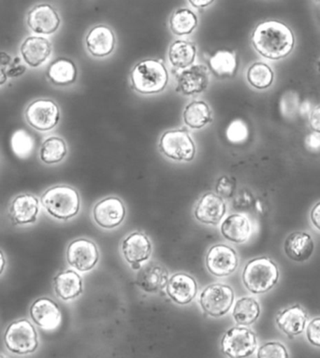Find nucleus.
Returning a JSON list of instances; mask_svg holds the SVG:
<instances>
[{
  "label": "nucleus",
  "instance_id": "f257e3e1",
  "mask_svg": "<svg viewBox=\"0 0 320 358\" xmlns=\"http://www.w3.org/2000/svg\"><path fill=\"white\" fill-rule=\"evenodd\" d=\"M251 44L255 51L266 59L281 60L293 52L295 35L283 22L266 20L253 29Z\"/></svg>",
  "mask_w": 320,
  "mask_h": 358
},
{
  "label": "nucleus",
  "instance_id": "f03ea898",
  "mask_svg": "<svg viewBox=\"0 0 320 358\" xmlns=\"http://www.w3.org/2000/svg\"><path fill=\"white\" fill-rule=\"evenodd\" d=\"M169 73L162 60L146 58L135 64L130 72V83L136 93L158 95L168 86Z\"/></svg>",
  "mask_w": 320,
  "mask_h": 358
},
{
  "label": "nucleus",
  "instance_id": "7ed1b4c3",
  "mask_svg": "<svg viewBox=\"0 0 320 358\" xmlns=\"http://www.w3.org/2000/svg\"><path fill=\"white\" fill-rule=\"evenodd\" d=\"M41 202L46 212L58 220L74 218L80 210L79 193L69 185L49 188L41 196Z\"/></svg>",
  "mask_w": 320,
  "mask_h": 358
},
{
  "label": "nucleus",
  "instance_id": "20e7f679",
  "mask_svg": "<svg viewBox=\"0 0 320 358\" xmlns=\"http://www.w3.org/2000/svg\"><path fill=\"white\" fill-rule=\"evenodd\" d=\"M279 271L274 261L269 257H258L250 260L244 266L243 282L246 289L260 295L268 292L277 285Z\"/></svg>",
  "mask_w": 320,
  "mask_h": 358
},
{
  "label": "nucleus",
  "instance_id": "39448f33",
  "mask_svg": "<svg viewBox=\"0 0 320 358\" xmlns=\"http://www.w3.org/2000/svg\"><path fill=\"white\" fill-rule=\"evenodd\" d=\"M158 148L166 157L178 162H191L196 157L197 147L188 130H167L161 135Z\"/></svg>",
  "mask_w": 320,
  "mask_h": 358
},
{
  "label": "nucleus",
  "instance_id": "423d86ee",
  "mask_svg": "<svg viewBox=\"0 0 320 358\" xmlns=\"http://www.w3.org/2000/svg\"><path fill=\"white\" fill-rule=\"evenodd\" d=\"M4 343L13 354H32L39 346L37 330L27 319L13 322L5 331Z\"/></svg>",
  "mask_w": 320,
  "mask_h": 358
},
{
  "label": "nucleus",
  "instance_id": "0eeeda50",
  "mask_svg": "<svg viewBox=\"0 0 320 358\" xmlns=\"http://www.w3.org/2000/svg\"><path fill=\"white\" fill-rule=\"evenodd\" d=\"M25 117L32 129L50 131L60 123V109L53 99H38L27 106Z\"/></svg>",
  "mask_w": 320,
  "mask_h": 358
},
{
  "label": "nucleus",
  "instance_id": "6e6552de",
  "mask_svg": "<svg viewBox=\"0 0 320 358\" xmlns=\"http://www.w3.org/2000/svg\"><path fill=\"white\" fill-rule=\"evenodd\" d=\"M257 346V336L243 326L228 330L221 340L222 352L232 358L249 357L254 354Z\"/></svg>",
  "mask_w": 320,
  "mask_h": 358
},
{
  "label": "nucleus",
  "instance_id": "1a4fd4ad",
  "mask_svg": "<svg viewBox=\"0 0 320 358\" xmlns=\"http://www.w3.org/2000/svg\"><path fill=\"white\" fill-rule=\"evenodd\" d=\"M235 302V291L230 285L214 284L208 285L200 296L203 312L211 317H221L229 313Z\"/></svg>",
  "mask_w": 320,
  "mask_h": 358
},
{
  "label": "nucleus",
  "instance_id": "9d476101",
  "mask_svg": "<svg viewBox=\"0 0 320 358\" xmlns=\"http://www.w3.org/2000/svg\"><path fill=\"white\" fill-rule=\"evenodd\" d=\"M209 83L210 77L207 66L197 64L182 69L177 75L175 91L182 96H196L207 90Z\"/></svg>",
  "mask_w": 320,
  "mask_h": 358
},
{
  "label": "nucleus",
  "instance_id": "9b49d317",
  "mask_svg": "<svg viewBox=\"0 0 320 358\" xmlns=\"http://www.w3.org/2000/svg\"><path fill=\"white\" fill-rule=\"evenodd\" d=\"M99 252L94 241L88 238H77L69 243L67 249V261L81 273L93 270L99 262Z\"/></svg>",
  "mask_w": 320,
  "mask_h": 358
},
{
  "label": "nucleus",
  "instance_id": "f8f14e48",
  "mask_svg": "<svg viewBox=\"0 0 320 358\" xmlns=\"http://www.w3.org/2000/svg\"><path fill=\"white\" fill-rule=\"evenodd\" d=\"M238 265L237 252L225 244L211 247L206 255V266L209 273L214 276H229L235 273Z\"/></svg>",
  "mask_w": 320,
  "mask_h": 358
},
{
  "label": "nucleus",
  "instance_id": "ddd939ff",
  "mask_svg": "<svg viewBox=\"0 0 320 358\" xmlns=\"http://www.w3.org/2000/svg\"><path fill=\"white\" fill-rule=\"evenodd\" d=\"M27 24L36 34L52 35L60 29L61 19L52 5L41 3L36 5L27 13Z\"/></svg>",
  "mask_w": 320,
  "mask_h": 358
},
{
  "label": "nucleus",
  "instance_id": "4468645a",
  "mask_svg": "<svg viewBox=\"0 0 320 358\" xmlns=\"http://www.w3.org/2000/svg\"><path fill=\"white\" fill-rule=\"evenodd\" d=\"M86 50L92 57L105 58L115 52L116 37L113 30L106 24H97L85 36Z\"/></svg>",
  "mask_w": 320,
  "mask_h": 358
},
{
  "label": "nucleus",
  "instance_id": "2eb2a0df",
  "mask_svg": "<svg viewBox=\"0 0 320 358\" xmlns=\"http://www.w3.org/2000/svg\"><path fill=\"white\" fill-rule=\"evenodd\" d=\"M94 220L100 227L112 229L120 226L126 216L123 201L109 196L97 202L93 210Z\"/></svg>",
  "mask_w": 320,
  "mask_h": 358
},
{
  "label": "nucleus",
  "instance_id": "dca6fc26",
  "mask_svg": "<svg viewBox=\"0 0 320 358\" xmlns=\"http://www.w3.org/2000/svg\"><path fill=\"white\" fill-rule=\"evenodd\" d=\"M227 213L224 199L215 193H206L197 202L195 217L200 223L218 226Z\"/></svg>",
  "mask_w": 320,
  "mask_h": 358
},
{
  "label": "nucleus",
  "instance_id": "f3484780",
  "mask_svg": "<svg viewBox=\"0 0 320 358\" xmlns=\"http://www.w3.org/2000/svg\"><path fill=\"white\" fill-rule=\"evenodd\" d=\"M40 212V203L37 196L32 194L16 196L9 210V216L13 226H25L34 224Z\"/></svg>",
  "mask_w": 320,
  "mask_h": 358
},
{
  "label": "nucleus",
  "instance_id": "a211bd4d",
  "mask_svg": "<svg viewBox=\"0 0 320 358\" xmlns=\"http://www.w3.org/2000/svg\"><path fill=\"white\" fill-rule=\"evenodd\" d=\"M30 317L37 326L46 330H53L60 326L61 310L57 302L48 298L38 299L29 309Z\"/></svg>",
  "mask_w": 320,
  "mask_h": 358
},
{
  "label": "nucleus",
  "instance_id": "6ab92c4d",
  "mask_svg": "<svg viewBox=\"0 0 320 358\" xmlns=\"http://www.w3.org/2000/svg\"><path fill=\"white\" fill-rule=\"evenodd\" d=\"M168 281V271L165 266L155 262L141 266L137 274L138 287L146 293L155 294L162 291Z\"/></svg>",
  "mask_w": 320,
  "mask_h": 358
},
{
  "label": "nucleus",
  "instance_id": "aec40b11",
  "mask_svg": "<svg viewBox=\"0 0 320 358\" xmlns=\"http://www.w3.org/2000/svg\"><path fill=\"white\" fill-rule=\"evenodd\" d=\"M167 295L175 303H190L197 296V284L193 277L186 273L174 274L166 285Z\"/></svg>",
  "mask_w": 320,
  "mask_h": 358
},
{
  "label": "nucleus",
  "instance_id": "412c9836",
  "mask_svg": "<svg viewBox=\"0 0 320 358\" xmlns=\"http://www.w3.org/2000/svg\"><path fill=\"white\" fill-rule=\"evenodd\" d=\"M22 58L32 68L43 65L52 54V44L46 38L30 36L20 47Z\"/></svg>",
  "mask_w": 320,
  "mask_h": 358
},
{
  "label": "nucleus",
  "instance_id": "4be33fe9",
  "mask_svg": "<svg viewBox=\"0 0 320 358\" xmlns=\"http://www.w3.org/2000/svg\"><path fill=\"white\" fill-rule=\"evenodd\" d=\"M152 243L141 232H133L122 243V252L130 264L146 262L152 255Z\"/></svg>",
  "mask_w": 320,
  "mask_h": 358
},
{
  "label": "nucleus",
  "instance_id": "5701e85b",
  "mask_svg": "<svg viewBox=\"0 0 320 358\" xmlns=\"http://www.w3.org/2000/svg\"><path fill=\"white\" fill-rule=\"evenodd\" d=\"M308 321L307 313L300 305L286 308L277 315L278 327L289 338L300 335L305 330Z\"/></svg>",
  "mask_w": 320,
  "mask_h": 358
},
{
  "label": "nucleus",
  "instance_id": "b1692460",
  "mask_svg": "<svg viewBox=\"0 0 320 358\" xmlns=\"http://www.w3.org/2000/svg\"><path fill=\"white\" fill-rule=\"evenodd\" d=\"M314 250L313 238L307 232L291 233L284 243V251L286 257L298 263L307 261L313 255Z\"/></svg>",
  "mask_w": 320,
  "mask_h": 358
},
{
  "label": "nucleus",
  "instance_id": "393cba45",
  "mask_svg": "<svg viewBox=\"0 0 320 358\" xmlns=\"http://www.w3.org/2000/svg\"><path fill=\"white\" fill-rule=\"evenodd\" d=\"M47 79L57 86H69L77 80L76 64L66 57H60L53 61L46 71Z\"/></svg>",
  "mask_w": 320,
  "mask_h": 358
},
{
  "label": "nucleus",
  "instance_id": "a878e982",
  "mask_svg": "<svg viewBox=\"0 0 320 358\" xmlns=\"http://www.w3.org/2000/svg\"><path fill=\"white\" fill-rule=\"evenodd\" d=\"M207 64L209 71L219 80L229 79L237 73V55L228 50L216 52L209 58Z\"/></svg>",
  "mask_w": 320,
  "mask_h": 358
},
{
  "label": "nucleus",
  "instance_id": "bb28decb",
  "mask_svg": "<svg viewBox=\"0 0 320 358\" xmlns=\"http://www.w3.org/2000/svg\"><path fill=\"white\" fill-rule=\"evenodd\" d=\"M54 288L58 298L65 301H71L83 293V280L76 271H61L54 278Z\"/></svg>",
  "mask_w": 320,
  "mask_h": 358
},
{
  "label": "nucleus",
  "instance_id": "cd10ccee",
  "mask_svg": "<svg viewBox=\"0 0 320 358\" xmlns=\"http://www.w3.org/2000/svg\"><path fill=\"white\" fill-rule=\"evenodd\" d=\"M183 121L188 129H202L213 121V112L207 102L193 101L183 109Z\"/></svg>",
  "mask_w": 320,
  "mask_h": 358
},
{
  "label": "nucleus",
  "instance_id": "c85d7f7f",
  "mask_svg": "<svg viewBox=\"0 0 320 358\" xmlns=\"http://www.w3.org/2000/svg\"><path fill=\"white\" fill-rule=\"evenodd\" d=\"M197 46L192 41L176 40L171 44L168 50L169 64L177 69H185L194 65L197 59Z\"/></svg>",
  "mask_w": 320,
  "mask_h": 358
},
{
  "label": "nucleus",
  "instance_id": "c756f323",
  "mask_svg": "<svg viewBox=\"0 0 320 358\" xmlns=\"http://www.w3.org/2000/svg\"><path fill=\"white\" fill-rule=\"evenodd\" d=\"M221 233L225 238L235 243H246L251 234L249 219L241 215H232L221 224Z\"/></svg>",
  "mask_w": 320,
  "mask_h": 358
},
{
  "label": "nucleus",
  "instance_id": "7c9ffc66",
  "mask_svg": "<svg viewBox=\"0 0 320 358\" xmlns=\"http://www.w3.org/2000/svg\"><path fill=\"white\" fill-rule=\"evenodd\" d=\"M199 24L196 13L188 8H179L172 13L169 20V29L177 37L191 35Z\"/></svg>",
  "mask_w": 320,
  "mask_h": 358
},
{
  "label": "nucleus",
  "instance_id": "2f4dec72",
  "mask_svg": "<svg viewBox=\"0 0 320 358\" xmlns=\"http://www.w3.org/2000/svg\"><path fill=\"white\" fill-rule=\"evenodd\" d=\"M274 72L268 64L255 62L246 71V80L250 86L257 90H266L274 82Z\"/></svg>",
  "mask_w": 320,
  "mask_h": 358
},
{
  "label": "nucleus",
  "instance_id": "473e14b6",
  "mask_svg": "<svg viewBox=\"0 0 320 358\" xmlns=\"http://www.w3.org/2000/svg\"><path fill=\"white\" fill-rule=\"evenodd\" d=\"M232 315L239 326H250L260 317V304L255 299L249 296L239 299L233 309Z\"/></svg>",
  "mask_w": 320,
  "mask_h": 358
},
{
  "label": "nucleus",
  "instance_id": "72a5a7b5",
  "mask_svg": "<svg viewBox=\"0 0 320 358\" xmlns=\"http://www.w3.org/2000/svg\"><path fill=\"white\" fill-rule=\"evenodd\" d=\"M68 154L66 141L60 137H50L41 144L40 158L47 165L61 162Z\"/></svg>",
  "mask_w": 320,
  "mask_h": 358
},
{
  "label": "nucleus",
  "instance_id": "f704fd0d",
  "mask_svg": "<svg viewBox=\"0 0 320 358\" xmlns=\"http://www.w3.org/2000/svg\"><path fill=\"white\" fill-rule=\"evenodd\" d=\"M34 141L32 136L23 129H19L15 132L12 138V146L13 152L19 157L26 158L32 154Z\"/></svg>",
  "mask_w": 320,
  "mask_h": 358
},
{
  "label": "nucleus",
  "instance_id": "c9c22d12",
  "mask_svg": "<svg viewBox=\"0 0 320 358\" xmlns=\"http://www.w3.org/2000/svg\"><path fill=\"white\" fill-rule=\"evenodd\" d=\"M258 358H288L286 347L280 343H267L261 346L258 352Z\"/></svg>",
  "mask_w": 320,
  "mask_h": 358
},
{
  "label": "nucleus",
  "instance_id": "e433bc0d",
  "mask_svg": "<svg viewBox=\"0 0 320 358\" xmlns=\"http://www.w3.org/2000/svg\"><path fill=\"white\" fill-rule=\"evenodd\" d=\"M247 135H249V129L243 121H232L228 127L227 137L232 143H241L246 140Z\"/></svg>",
  "mask_w": 320,
  "mask_h": 358
},
{
  "label": "nucleus",
  "instance_id": "4c0bfd02",
  "mask_svg": "<svg viewBox=\"0 0 320 358\" xmlns=\"http://www.w3.org/2000/svg\"><path fill=\"white\" fill-rule=\"evenodd\" d=\"M236 189V181L232 177L224 175L219 178L216 184V191L222 199H230L235 195Z\"/></svg>",
  "mask_w": 320,
  "mask_h": 358
},
{
  "label": "nucleus",
  "instance_id": "58836bf2",
  "mask_svg": "<svg viewBox=\"0 0 320 358\" xmlns=\"http://www.w3.org/2000/svg\"><path fill=\"white\" fill-rule=\"evenodd\" d=\"M306 336H307L309 343L314 346L320 347V317L314 318L308 324Z\"/></svg>",
  "mask_w": 320,
  "mask_h": 358
},
{
  "label": "nucleus",
  "instance_id": "ea45409f",
  "mask_svg": "<svg viewBox=\"0 0 320 358\" xmlns=\"http://www.w3.org/2000/svg\"><path fill=\"white\" fill-rule=\"evenodd\" d=\"M27 66L22 64L20 57H15L12 61L9 69H7L8 78H18L22 76L26 72Z\"/></svg>",
  "mask_w": 320,
  "mask_h": 358
},
{
  "label": "nucleus",
  "instance_id": "a19ab883",
  "mask_svg": "<svg viewBox=\"0 0 320 358\" xmlns=\"http://www.w3.org/2000/svg\"><path fill=\"white\" fill-rule=\"evenodd\" d=\"M309 124H310L311 129L320 135V105L312 110Z\"/></svg>",
  "mask_w": 320,
  "mask_h": 358
},
{
  "label": "nucleus",
  "instance_id": "79ce46f5",
  "mask_svg": "<svg viewBox=\"0 0 320 358\" xmlns=\"http://www.w3.org/2000/svg\"><path fill=\"white\" fill-rule=\"evenodd\" d=\"M311 221L316 229L320 230V201L311 210Z\"/></svg>",
  "mask_w": 320,
  "mask_h": 358
},
{
  "label": "nucleus",
  "instance_id": "37998d69",
  "mask_svg": "<svg viewBox=\"0 0 320 358\" xmlns=\"http://www.w3.org/2000/svg\"><path fill=\"white\" fill-rule=\"evenodd\" d=\"M188 1L195 9L202 10L210 7L216 0H188Z\"/></svg>",
  "mask_w": 320,
  "mask_h": 358
},
{
  "label": "nucleus",
  "instance_id": "c03bdc74",
  "mask_svg": "<svg viewBox=\"0 0 320 358\" xmlns=\"http://www.w3.org/2000/svg\"><path fill=\"white\" fill-rule=\"evenodd\" d=\"M306 144L309 148L312 150H316L320 148V136L317 134V133H314V134L309 135L307 138H306Z\"/></svg>",
  "mask_w": 320,
  "mask_h": 358
},
{
  "label": "nucleus",
  "instance_id": "a18cd8bd",
  "mask_svg": "<svg viewBox=\"0 0 320 358\" xmlns=\"http://www.w3.org/2000/svg\"><path fill=\"white\" fill-rule=\"evenodd\" d=\"M12 61L13 58L9 54H8V52H0V66H4V68H6V66H9L11 65Z\"/></svg>",
  "mask_w": 320,
  "mask_h": 358
},
{
  "label": "nucleus",
  "instance_id": "49530a36",
  "mask_svg": "<svg viewBox=\"0 0 320 358\" xmlns=\"http://www.w3.org/2000/svg\"><path fill=\"white\" fill-rule=\"evenodd\" d=\"M8 76L6 69L4 66H0V86L4 85L7 83Z\"/></svg>",
  "mask_w": 320,
  "mask_h": 358
},
{
  "label": "nucleus",
  "instance_id": "de8ad7c7",
  "mask_svg": "<svg viewBox=\"0 0 320 358\" xmlns=\"http://www.w3.org/2000/svg\"><path fill=\"white\" fill-rule=\"evenodd\" d=\"M5 266H6V258H5L4 252L0 250V275L4 273Z\"/></svg>",
  "mask_w": 320,
  "mask_h": 358
},
{
  "label": "nucleus",
  "instance_id": "09e8293b",
  "mask_svg": "<svg viewBox=\"0 0 320 358\" xmlns=\"http://www.w3.org/2000/svg\"><path fill=\"white\" fill-rule=\"evenodd\" d=\"M130 265H132V268L134 271H139L141 268V263H132Z\"/></svg>",
  "mask_w": 320,
  "mask_h": 358
},
{
  "label": "nucleus",
  "instance_id": "8fccbe9b",
  "mask_svg": "<svg viewBox=\"0 0 320 358\" xmlns=\"http://www.w3.org/2000/svg\"><path fill=\"white\" fill-rule=\"evenodd\" d=\"M317 71H319L320 73V60L319 61V63H317Z\"/></svg>",
  "mask_w": 320,
  "mask_h": 358
},
{
  "label": "nucleus",
  "instance_id": "3c124183",
  "mask_svg": "<svg viewBox=\"0 0 320 358\" xmlns=\"http://www.w3.org/2000/svg\"><path fill=\"white\" fill-rule=\"evenodd\" d=\"M316 1L317 2V3L320 4V0H316Z\"/></svg>",
  "mask_w": 320,
  "mask_h": 358
},
{
  "label": "nucleus",
  "instance_id": "603ef678",
  "mask_svg": "<svg viewBox=\"0 0 320 358\" xmlns=\"http://www.w3.org/2000/svg\"><path fill=\"white\" fill-rule=\"evenodd\" d=\"M0 357H5V355H0Z\"/></svg>",
  "mask_w": 320,
  "mask_h": 358
}]
</instances>
